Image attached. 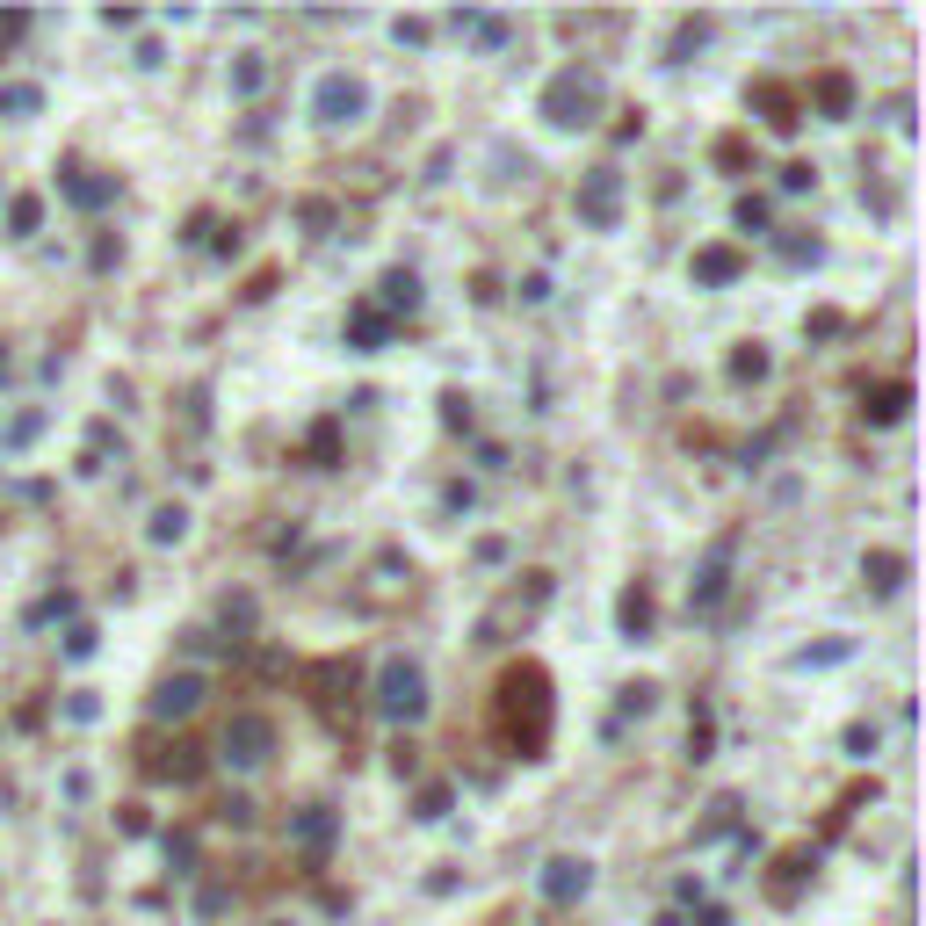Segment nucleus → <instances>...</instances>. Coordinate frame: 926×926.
I'll return each mask as SVG.
<instances>
[{
	"instance_id": "1",
	"label": "nucleus",
	"mask_w": 926,
	"mask_h": 926,
	"mask_svg": "<svg viewBox=\"0 0 926 926\" xmlns=\"http://www.w3.org/2000/svg\"><path fill=\"white\" fill-rule=\"evenodd\" d=\"M492 738L514 760H543L550 753V673L536 659H514L492 688Z\"/></svg>"
},
{
	"instance_id": "2",
	"label": "nucleus",
	"mask_w": 926,
	"mask_h": 926,
	"mask_svg": "<svg viewBox=\"0 0 926 926\" xmlns=\"http://www.w3.org/2000/svg\"><path fill=\"white\" fill-rule=\"evenodd\" d=\"M377 709H384V717H398V724H413L420 709H427V681H420V666L391 659V666H384V681H377Z\"/></svg>"
},
{
	"instance_id": "3",
	"label": "nucleus",
	"mask_w": 926,
	"mask_h": 926,
	"mask_svg": "<svg viewBox=\"0 0 926 926\" xmlns=\"http://www.w3.org/2000/svg\"><path fill=\"white\" fill-rule=\"evenodd\" d=\"M601 102V80L594 73H579V66H565L558 80H550V95H543V116L550 123H586V109Z\"/></svg>"
},
{
	"instance_id": "4",
	"label": "nucleus",
	"mask_w": 926,
	"mask_h": 926,
	"mask_svg": "<svg viewBox=\"0 0 926 926\" xmlns=\"http://www.w3.org/2000/svg\"><path fill=\"white\" fill-rule=\"evenodd\" d=\"M268 753H275V724L254 717V709H239V717L225 724V760L232 767H261Z\"/></svg>"
},
{
	"instance_id": "5",
	"label": "nucleus",
	"mask_w": 926,
	"mask_h": 926,
	"mask_svg": "<svg viewBox=\"0 0 926 926\" xmlns=\"http://www.w3.org/2000/svg\"><path fill=\"white\" fill-rule=\"evenodd\" d=\"M312 109H319V123H355V116L369 109V87H362L355 73H326L319 95H312Z\"/></svg>"
},
{
	"instance_id": "6",
	"label": "nucleus",
	"mask_w": 926,
	"mask_h": 926,
	"mask_svg": "<svg viewBox=\"0 0 926 926\" xmlns=\"http://www.w3.org/2000/svg\"><path fill=\"white\" fill-rule=\"evenodd\" d=\"M196 702H203V681H196V673H167V681L152 688V717H189Z\"/></svg>"
},
{
	"instance_id": "7",
	"label": "nucleus",
	"mask_w": 926,
	"mask_h": 926,
	"mask_svg": "<svg viewBox=\"0 0 926 926\" xmlns=\"http://www.w3.org/2000/svg\"><path fill=\"white\" fill-rule=\"evenodd\" d=\"M731 536H717V550H709V565H702V579H695V608H717L724 601V586H731Z\"/></svg>"
},
{
	"instance_id": "8",
	"label": "nucleus",
	"mask_w": 926,
	"mask_h": 926,
	"mask_svg": "<svg viewBox=\"0 0 926 926\" xmlns=\"http://www.w3.org/2000/svg\"><path fill=\"white\" fill-rule=\"evenodd\" d=\"M579 218H586V225H601V232L615 225V174H608V167L579 189Z\"/></svg>"
},
{
	"instance_id": "9",
	"label": "nucleus",
	"mask_w": 926,
	"mask_h": 926,
	"mask_svg": "<svg viewBox=\"0 0 926 926\" xmlns=\"http://www.w3.org/2000/svg\"><path fill=\"white\" fill-rule=\"evenodd\" d=\"M586 861H550V876H543V898L550 905H572V898H586Z\"/></svg>"
},
{
	"instance_id": "10",
	"label": "nucleus",
	"mask_w": 926,
	"mask_h": 926,
	"mask_svg": "<svg viewBox=\"0 0 926 926\" xmlns=\"http://www.w3.org/2000/svg\"><path fill=\"white\" fill-rule=\"evenodd\" d=\"M152 775H167V782H196L203 775V760H196V746H174V753H160V760H145Z\"/></svg>"
},
{
	"instance_id": "11",
	"label": "nucleus",
	"mask_w": 926,
	"mask_h": 926,
	"mask_svg": "<svg viewBox=\"0 0 926 926\" xmlns=\"http://www.w3.org/2000/svg\"><path fill=\"white\" fill-rule=\"evenodd\" d=\"M861 579H869V586H883V594H890V586L905 579V558H898V550H869V558H861Z\"/></svg>"
},
{
	"instance_id": "12",
	"label": "nucleus",
	"mask_w": 926,
	"mask_h": 926,
	"mask_svg": "<svg viewBox=\"0 0 926 926\" xmlns=\"http://www.w3.org/2000/svg\"><path fill=\"white\" fill-rule=\"evenodd\" d=\"M695 275H702V283H731L738 254H731V246H709V254H695Z\"/></svg>"
},
{
	"instance_id": "13",
	"label": "nucleus",
	"mask_w": 926,
	"mask_h": 926,
	"mask_svg": "<svg viewBox=\"0 0 926 926\" xmlns=\"http://www.w3.org/2000/svg\"><path fill=\"white\" fill-rule=\"evenodd\" d=\"M348 333H355V348L369 355V348H384V333H391V319H384V312H355V319H348Z\"/></svg>"
},
{
	"instance_id": "14",
	"label": "nucleus",
	"mask_w": 926,
	"mask_h": 926,
	"mask_svg": "<svg viewBox=\"0 0 926 926\" xmlns=\"http://www.w3.org/2000/svg\"><path fill=\"white\" fill-rule=\"evenodd\" d=\"M623 630H630V637L652 630V594H644V586H630V594H623Z\"/></svg>"
},
{
	"instance_id": "15",
	"label": "nucleus",
	"mask_w": 926,
	"mask_h": 926,
	"mask_svg": "<svg viewBox=\"0 0 926 926\" xmlns=\"http://www.w3.org/2000/svg\"><path fill=\"white\" fill-rule=\"evenodd\" d=\"M66 189H73V203H87V210H95V203H109V196H116V181H87V174L73 167V181H66Z\"/></svg>"
},
{
	"instance_id": "16",
	"label": "nucleus",
	"mask_w": 926,
	"mask_h": 926,
	"mask_svg": "<svg viewBox=\"0 0 926 926\" xmlns=\"http://www.w3.org/2000/svg\"><path fill=\"white\" fill-rule=\"evenodd\" d=\"M384 297H391V304H406V312H413V304H420V283H413L406 268H391V275H384Z\"/></svg>"
},
{
	"instance_id": "17",
	"label": "nucleus",
	"mask_w": 926,
	"mask_h": 926,
	"mask_svg": "<svg viewBox=\"0 0 926 926\" xmlns=\"http://www.w3.org/2000/svg\"><path fill=\"white\" fill-rule=\"evenodd\" d=\"M905 398H912L905 384H883V391L869 398V413H876V420H898V413H905Z\"/></svg>"
},
{
	"instance_id": "18",
	"label": "nucleus",
	"mask_w": 926,
	"mask_h": 926,
	"mask_svg": "<svg viewBox=\"0 0 926 926\" xmlns=\"http://www.w3.org/2000/svg\"><path fill=\"white\" fill-rule=\"evenodd\" d=\"M181 529H189V514H181V507H160V514H152V543H174Z\"/></svg>"
},
{
	"instance_id": "19",
	"label": "nucleus",
	"mask_w": 926,
	"mask_h": 926,
	"mask_svg": "<svg viewBox=\"0 0 926 926\" xmlns=\"http://www.w3.org/2000/svg\"><path fill=\"white\" fill-rule=\"evenodd\" d=\"M37 218H44V203H37V196H15V210H8L15 239H22V232H37Z\"/></svg>"
},
{
	"instance_id": "20",
	"label": "nucleus",
	"mask_w": 926,
	"mask_h": 926,
	"mask_svg": "<svg viewBox=\"0 0 926 926\" xmlns=\"http://www.w3.org/2000/svg\"><path fill=\"white\" fill-rule=\"evenodd\" d=\"M818 102L840 116V109H847V80H840V73H825V80H818Z\"/></svg>"
},
{
	"instance_id": "21",
	"label": "nucleus",
	"mask_w": 926,
	"mask_h": 926,
	"mask_svg": "<svg viewBox=\"0 0 926 926\" xmlns=\"http://www.w3.org/2000/svg\"><path fill=\"white\" fill-rule=\"evenodd\" d=\"M738 225L760 232V225H767V203H760V196H746V203H738Z\"/></svg>"
}]
</instances>
